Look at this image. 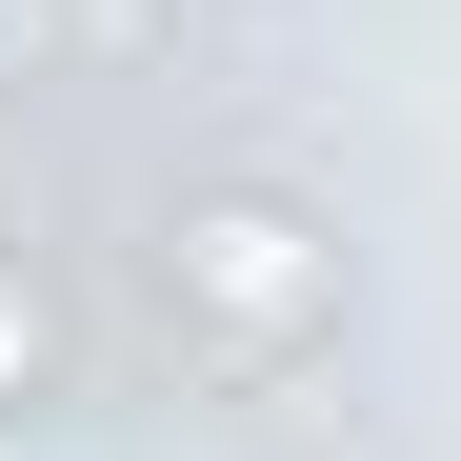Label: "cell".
Here are the masks:
<instances>
[{
	"label": "cell",
	"mask_w": 461,
	"mask_h": 461,
	"mask_svg": "<svg viewBox=\"0 0 461 461\" xmlns=\"http://www.w3.org/2000/svg\"><path fill=\"white\" fill-rule=\"evenodd\" d=\"M161 321H201L241 381H281V361H321L341 341V221L301 201V181H181L161 201Z\"/></svg>",
	"instance_id": "6da1fadb"
},
{
	"label": "cell",
	"mask_w": 461,
	"mask_h": 461,
	"mask_svg": "<svg viewBox=\"0 0 461 461\" xmlns=\"http://www.w3.org/2000/svg\"><path fill=\"white\" fill-rule=\"evenodd\" d=\"M41 381H60V321H41V281H21V261H0V421H21V402H41Z\"/></svg>",
	"instance_id": "7a4b0ae2"
}]
</instances>
